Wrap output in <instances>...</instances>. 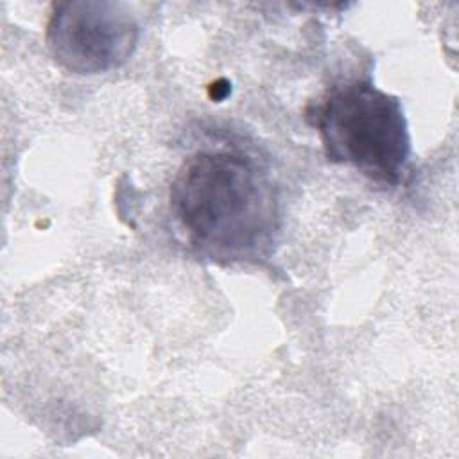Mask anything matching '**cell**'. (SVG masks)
Masks as SVG:
<instances>
[{
    "label": "cell",
    "instance_id": "cell-1",
    "mask_svg": "<svg viewBox=\"0 0 459 459\" xmlns=\"http://www.w3.org/2000/svg\"><path fill=\"white\" fill-rule=\"evenodd\" d=\"M172 226L197 256L222 265L267 262L280 237V192L271 161L244 138L194 149L172 176Z\"/></svg>",
    "mask_w": 459,
    "mask_h": 459
},
{
    "label": "cell",
    "instance_id": "cell-2",
    "mask_svg": "<svg viewBox=\"0 0 459 459\" xmlns=\"http://www.w3.org/2000/svg\"><path fill=\"white\" fill-rule=\"evenodd\" d=\"M330 163L348 165L380 186H400L411 170L409 124L398 97L369 75L341 77L307 108Z\"/></svg>",
    "mask_w": 459,
    "mask_h": 459
},
{
    "label": "cell",
    "instance_id": "cell-3",
    "mask_svg": "<svg viewBox=\"0 0 459 459\" xmlns=\"http://www.w3.org/2000/svg\"><path fill=\"white\" fill-rule=\"evenodd\" d=\"M140 23L124 2L72 0L52 5L45 41L52 59L74 75H99L126 65Z\"/></svg>",
    "mask_w": 459,
    "mask_h": 459
}]
</instances>
